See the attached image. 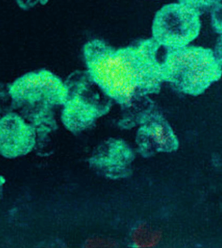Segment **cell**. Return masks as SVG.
Returning a JSON list of instances; mask_svg holds the SVG:
<instances>
[{"label":"cell","mask_w":222,"mask_h":248,"mask_svg":"<svg viewBox=\"0 0 222 248\" xmlns=\"http://www.w3.org/2000/svg\"><path fill=\"white\" fill-rule=\"evenodd\" d=\"M167 50L163 62V81L178 91L200 95L222 78V63L211 49L187 46Z\"/></svg>","instance_id":"obj_2"},{"label":"cell","mask_w":222,"mask_h":248,"mask_svg":"<svg viewBox=\"0 0 222 248\" xmlns=\"http://www.w3.org/2000/svg\"><path fill=\"white\" fill-rule=\"evenodd\" d=\"M65 84L68 95L61 118L64 125L71 131L88 128L109 109L106 102H101L98 93L100 88L88 70L72 73Z\"/></svg>","instance_id":"obj_4"},{"label":"cell","mask_w":222,"mask_h":248,"mask_svg":"<svg viewBox=\"0 0 222 248\" xmlns=\"http://www.w3.org/2000/svg\"><path fill=\"white\" fill-rule=\"evenodd\" d=\"M36 142V129L18 114L0 118V155L14 159L28 154Z\"/></svg>","instance_id":"obj_6"},{"label":"cell","mask_w":222,"mask_h":248,"mask_svg":"<svg viewBox=\"0 0 222 248\" xmlns=\"http://www.w3.org/2000/svg\"><path fill=\"white\" fill-rule=\"evenodd\" d=\"M214 54L222 64V34L219 37L218 41H217V45H216Z\"/></svg>","instance_id":"obj_11"},{"label":"cell","mask_w":222,"mask_h":248,"mask_svg":"<svg viewBox=\"0 0 222 248\" xmlns=\"http://www.w3.org/2000/svg\"><path fill=\"white\" fill-rule=\"evenodd\" d=\"M9 92L13 107L34 127L49 120L51 110L64 105L68 95L65 82L46 70L22 75L10 85Z\"/></svg>","instance_id":"obj_3"},{"label":"cell","mask_w":222,"mask_h":248,"mask_svg":"<svg viewBox=\"0 0 222 248\" xmlns=\"http://www.w3.org/2000/svg\"><path fill=\"white\" fill-rule=\"evenodd\" d=\"M19 8L23 10H29L38 4L44 5L49 0H15Z\"/></svg>","instance_id":"obj_10"},{"label":"cell","mask_w":222,"mask_h":248,"mask_svg":"<svg viewBox=\"0 0 222 248\" xmlns=\"http://www.w3.org/2000/svg\"><path fill=\"white\" fill-rule=\"evenodd\" d=\"M200 13L181 3L163 6L153 20L152 38L167 49L188 46L199 36Z\"/></svg>","instance_id":"obj_5"},{"label":"cell","mask_w":222,"mask_h":248,"mask_svg":"<svg viewBox=\"0 0 222 248\" xmlns=\"http://www.w3.org/2000/svg\"><path fill=\"white\" fill-rule=\"evenodd\" d=\"M211 25L218 34H222V0L211 10Z\"/></svg>","instance_id":"obj_9"},{"label":"cell","mask_w":222,"mask_h":248,"mask_svg":"<svg viewBox=\"0 0 222 248\" xmlns=\"http://www.w3.org/2000/svg\"><path fill=\"white\" fill-rule=\"evenodd\" d=\"M139 137L160 151L170 152L178 147V138L169 123L160 115H151L139 130Z\"/></svg>","instance_id":"obj_7"},{"label":"cell","mask_w":222,"mask_h":248,"mask_svg":"<svg viewBox=\"0 0 222 248\" xmlns=\"http://www.w3.org/2000/svg\"><path fill=\"white\" fill-rule=\"evenodd\" d=\"M160 45L153 38L116 48L98 39L83 47L88 72L109 98L126 105L135 98L157 93L163 83Z\"/></svg>","instance_id":"obj_1"},{"label":"cell","mask_w":222,"mask_h":248,"mask_svg":"<svg viewBox=\"0 0 222 248\" xmlns=\"http://www.w3.org/2000/svg\"><path fill=\"white\" fill-rule=\"evenodd\" d=\"M221 1L222 0H179V2L191 7L200 13L202 10L213 8L216 4Z\"/></svg>","instance_id":"obj_8"}]
</instances>
